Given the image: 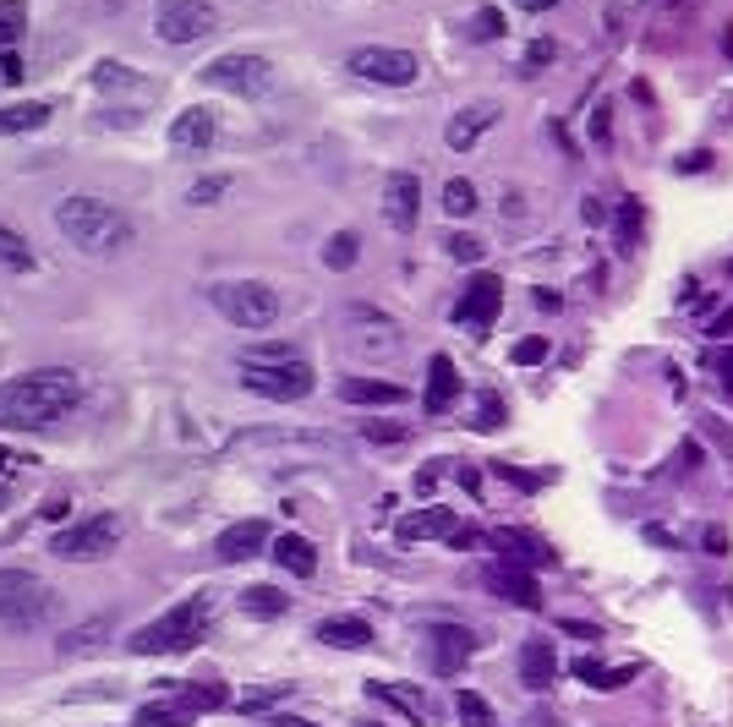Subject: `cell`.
Listing matches in <instances>:
<instances>
[{"label":"cell","instance_id":"cell-1","mask_svg":"<svg viewBox=\"0 0 733 727\" xmlns=\"http://www.w3.org/2000/svg\"><path fill=\"white\" fill-rule=\"evenodd\" d=\"M83 400V383L66 367L22 372V378L0 383V427L6 432H39L50 421H61L66 410Z\"/></svg>","mask_w":733,"mask_h":727},{"label":"cell","instance_id":"cell-2","mask_svg":"<svg viewBox=\"0 0 733 727\" xmlns=\"http://www.w3.org/2000/svg\"><path fill=\"white\" fill-rule=\"evenodd\" d=\"M241 383L263 400H307L312 394V367L290 345H247L241 350Z\"/></svg>","mask_w":733,"mask_h":727},{"label":"cell","instance_id":"cell-3","mask_svg":"<svg viewBox=\"0 0 733 727\" xmlns=\"http://www.w3.org/2000/svg\"><path fill=\"white\" fill-rule=\"evenodd\" d=\"M208 624H214V602H208V596H186V602L170 607L165 618L137 629V635L126 640V651L132 656H181V651L203 646Z\"/></svg>","mask_w":733,"mask_h":727},{"label":"cell","instance_id":"cell-4","mask_svg":"<svg viewBox=\"0 0 733 727\" xmlns=\"http://www.w3.org/2000/svg\"><path fill=\"white\" fill-rule=\"evenodd\" d=\"M55 225H61V236L72 246H83V252H121V246H132V219L121 208L99 203V197H66L55 208Z\"/></svg>","mask_w":733,"mask_h":727},{"label":"cell","instance_id":"cell-5","mask_svg":"<svg viewBox=\"0 0 733 727\" xmlns=\"http://www.w3.org/2000/svg\"><path fill=\"white\" fill-rule=\"evenodd\" d=\"M230 449H236L241 460L307 465V460H323V454H340V438H329V432H247V438H236Z\"/></svg>","mask_w":733,"mask_h":727},{"label":"cell","instance_id":"cell-6","mask_svg":"<svg viewBox=\"0 0 733 727\" xmlns=\"http://www.w3.org/2000/svg\"><path fill=\"white\" fill-rule=\"evenodd\" d=\"M55 613V591L28 569H0V624L33 629Z\"/></svg>","mask_w":733,"mask_h":727},{"label":"cell","instance_id":"cell-7","mask_svg":"<svg viewBox=\"0 0 733 727\" xmlns=\"http://www.w3.org/2000/svg\"><path fill=\"white\" fill-rule=\"evenodd\" d=\"M208 301H214L219 312H225L236 328H269L279 323V296L263 279H225V285L208 290Z\"/></svg>","mask_w":733,"mask_h":727},{"label":"cell","instance_id":"cell-8","mask_svg":"<svg viewBox=\"0 0 733 727\" xmlns=\"http://www.w3.org/2000/svg\"><path fill=\"white\" fill-rule=\"evenodd\" d=\"M121 536H126V520H121V514H93V520L72 525V531H55L50 553L66 558V564H93V558L115 553V547H121Z\"/></svg>","mask_w":733,"mask_h":727},{"label":"cell","instance_id":"cell-9","mask_svg":"<svg viewBox=\"0 0 733 727\" xmlns=\"http://www.w3.org/2000/svg\"><path fill=\"white\" fill-rule=\"evenodd\" d=\"M203 82L208 88H225V93H241V99H258V93L274 88V66L263 55H219V61L203 66Z\"/></svg>","mask_w":733,"mask_h":727},{"label":"cell","instance_id":"cell-10","mask_svg":"<svg viewBox=\"0 0 733 727\" xmlns=\"http://www.w3.org/2000/svg\"><path fill=\"white\" fill-rule=\"evenodd\" d=\"M351 66L362 82H383V88H411L422 77V61L411 50H389V44H367V50H351Z\"/></svg>","mask_w":733,"mask_h":727},{"label":"cell","instance_id":"cell-11","mask_svg":"<svg viewBox=\"0 0 733 727\" xmlns=\"http://www.w3.org/2000/svg\"><path fill=\"white\" fill-rule=\"evenodd\" d=\"M154 28H159L165 44H197V39H208V33L219 28V11L208 6V0H165L159 17H154Z\"/></svg>","mask_w":733,"mask_h":727},{"label":"cell","instance_id":"cell-12","mask_svg":"<svg viewBox=\"0 0 733 727\" xmlns=\"http://www.w3.org/2000/svg\"><path fill=\"white\" fill-rule=\"evenodd\" d=\"M345 345L356 350V356H367V361H378V356H394L400 350V323H389L383 312H372V307H351L345 312Z\"/></svg>","mask_w":733,"mask_h":727},{"label":"cell","instance_id":"cell-13","mask_svg":"<svg viewBox=\"0 0 733 727\" xmlns=\"http://www.w3.org/2000/svg\"><path fill=\"white\" fill-rule=\"evenodd\" d=\"M498 307H504V279H498V274H476L471 285H465V296L455 301V323L471 328V334L482 339L487 328L498 323Z\"/></svg>","mask_w":733,"mask_h":727},{"label":"cell","instance_id":"cell-14","mask_svg":"<svg viewBox=\"0 0 733 727\" xmlns=\"http://www.w3.org/2000/svg\"><path fill=\"white\" fill-rule=\"evenodd\" d=\"M416 214H422V181L411 170H394L383 181V219L394 230H416Z\"/></svg>","mask_w":733,"mask_h":727},{"label":"cell","instance_id":"cell-15","mask_svg":"<svg viewBox=\"0 0 733 727\" xmlns=\"http://www.w3.org/2000/svg\"><path fill=\"white\" fill-rule=\"evenodd\" d=\"M269 520H236L225 536L214 542V553L225 558V564H247V558H258L263 547H269Z\"/></svg>","mask_w":733,"mask_h":727},{"label":"cell","instance_id":"cell-16","mask_svg":"<svg viewBox=\"0 0 733 727\" xmlns=\"http://www.w3.org/2000/svg\"><path fill=\"white\" fill-rule=\"evenodd\" d=\"M427 640H433V673H460V667L471 662V651H476V635L460 629V624H438Z\"/></svg>","mask_w":733,"mask_h":727},{"label":"cell","instance_id":"cell-17","mask_svg":"<svg viewBox=\"0 0 733 727\" xmlns=\"http://www.w3.org/2000/svg\"><path fill=\"white\" fill-rule=\"evenodd\" d=\"M487 126H498V104H493V99H482V104H465V110L455 115V121L444 126V143L455 148V154H465V148H476V137H482Z\"/></svg>","mask_w":733,"mask_h":727},{"label":"cell","instance_id":"cell-18","mask_svg":"<svg viewBox=\"0 0 733 727\" xmlns=\"http://www.w3.org/2000/svg\"><path fill=\"white\" fill-rule=\"evenodd\" d=\"M487 542L504 553V564H515V569H548L553 564V547L548 542H537V536H526V531H493Z\"/></svg>","mask_w":733,"mask_h":727},{"label":"cell","instance_id":"cell-19","mask_svg":"<svg viewBox=\"0 0 733 727\" xmlns=\"http://www.w3.org/2000/svg\"><path fill=\"white\" fill-rule=\"evenodd\" d=\"M487 585H493V591L504 596V602L526 607V613H537V607H542V591H537V580H531V569L493 564V569H487Z\"/></svg>","mask_w":733,"mask_h":727},{"label":"cell","instance_id":"cell-20","mask_svg":"<svg viewBox=\"0 0 733 727\" xmlns=\"http://www.w3.org/2000/svg\"><path fill=\"white\" fill-rule=\"evenodd\" d=\"M208 143H214V110H203V104L181 110L176 126H170V148L176 154H203Z\"/></svg>","mask_w":733,"mask_h":727},{"label":"cell","instance_id":"cell-21","mask_svg":"<svg viewBox=\"0 0 733 727\" xmlns=\"http://www.w3.org/2000/svg\"><path fill=\"white\" fill-rule=\"evenodd\" d=\"M455 400H460V372H455V361H449V356H433V367H427L422 410H427V416H444Z\"/></svg>","mask_w":733,"mask_h":727},{"label":"cell","instance_id":"cell-22","mask_svg":"<svg viewBox=\"0 0 733 727\" xmlns=\"http://www.w3.org/2000/svg\"><path fill=\"white\" fill-rule=\"evenodd\" d=\"M455 531H460L455 509H422V514H405L400 520V542H433V536L455 542Z\"/></svg>","mask_w":733,"mask_h":727},{"label":"cell","instance_id":"cell-23","mask_svg":"<svg viewBox=\"0 0 733 727\" xmlns=\"http://www.w3.org/2000/svg\"><path fill=\"white\" fill-rule=\"evenodd\" d=\"M575 678L586 689H597V695H613V689H624L630 678H641V662H624V667H602L597 656H580L575 662Z\"/></svg>","mask_w":733,"mask_h":727},{"label":"cell","instance_id":"cell-24","mask_svg":"<svg viewBox=\"0 0 733 727\" xmlns=\"http://www.w3.org/2000/svg\"><path fill=\"white\" fill-rule=\"evenodd\" d=\"M553 678H558V656L548 640H526V651H520V684L526 689H553Z\"/></svg>","mask_w":733,"mask_h":727},{"label":"cell","instance_id":"cell-25","mask_svg":"<svg viewBox=\"0 0 733 727\" xmlns=\"http://www.w3.org/2000/svg\"><path fill=\"white\" fill-rule=\"evenodd\" d=\"M367 689H372V700H383V706L405 711L416 727L433 722V711H427V695H422V689H411V684H367Z\"/></svg>","mask_w":733,"mask_h":727},{"label":"cell","instance_id":"cell-26","mask_svg":"<svg viewBox=\"0 0 733 727\" xmlns=\"http://www.w3.org/2000/svg\"><path fill=\"white\" fill-rule=\"evenodd\" d=\"M318 640L323 646H340V651H362V646H372V624L367 618H323Z\"/></svg>","mask_w":733,"mask_h":727},{"label":"cell","instance_id":"cell-27","mask_svg":"<svg viewBox=\"0 0 733 727\" xmlns=\"http://www.w3.org/2000/svg\"><path fill=\"white\" fill-rule=\"evenodd\" d=\"M50 104L44 99H22V104H0V137L11 132H39V126H50Z\"/></svg>","mask_w":733,"mask_h":727},{"label":"cell","instance_id":"cell-28","mask_svg":"<svg viewBox=\"0 0 733 727\" xmlns=\"http://www.w3.org/2000/svg\"><path fill=\"white\" fill-rule=\"evenodd\" d=\"M340 400L345 405H400L405 389H400V383H378V378H345L340 383Z\"/></svg>","mask_w":733,"mask_h":727},{"label":"cell","instance_id":"cell-29","mask_svg":"<svg viewBox=\"0 0 733 727\" xmlns=\"http://www.w3.org/2000/svg\"><path fill=\"white\" fill-rule=\"evenodd\" d=\"M274 564L290 569V574H301V580H312V574H318V553H312L307 536H279V542H274Z\"/></svg>","mask_w":733,"mask_h":727},{"label":"cell","instance_id":"cell-30","mask_svg":"<svg viewBox=\"0 0 733 727\" xmlns=\"http://www.w3.org/2000/svg\"><path fill=\"white\" fill-rule=\"evenodd\" d=\"M99 640H110V613L88 618V624H77V629H66V635L55 640V651H61V656H88V651H99Z\"/></svg>","mask_w":733,"mask_h":727},{"label":"cell","instance_id":"cell-31","mask_svg":"<svg viewBox=\"0 0 733 727\" xmlns=\"http://www.w3.org/2000/svg\"><path fill=\"white\" fill-rule=\"evenodd\" d=\"M241 613H252V618H285L290 613V596L279 591V585H247V591H241Z\"/></svg>","mask_w":733,"mask_h":727},{"label":"cell","instance_id":"cell-32","mask_svg":"<svg viewBox=\"0 0 733 727\" xmlns=\"http://www.w3.org/2000/svg\"><path fill=\"white\" fill-rule=\"evenodd\" d=\"M192 722H197V711L186 706V700H176V695L137 711V727H192Z\"/></svg>","mask_w":733,"mask_h":727},{"label":"cell","instance_id":"cell-33","mask_svg":"<svg viewBox=\"0 0 733 727\" xmlns=\"http://www.w3.org/2000/svg\"><path fill=\"white\" fill-rule=\"evenodd\" d=\"M176 700H186V706L203 717V711H219V706H230V689L225 684H214V678H203V684H181L176 689Z\"/></svg>","mask_w":733,"mask_h":727},{"label":"cell","instance_id":"cell-34","mask_svg":"<svg viewBox=\"0 0 733 727\" xmlns=\"http://www.w3.org/2000/svg\"><path fill=\"white\" fill-rule=\"evenodd\" d=\"M0 268H17V274H28V268H33L28 236H17V230H6V225H0Z\"/></svg>","mask_w":733,"mask_h":727},{"label":"cell","instance_id":"cell-35","mask_svg":"<svg viewBox=\"0 0 733 727\" xmlns=\"http://www.w3.org/2000/svg\"><path fill=\"white\" fill-rule=\"evenodd\" d=\"M356 257H362V241H356L351 230H340V236H329V246H323V263H329L334 274H345V268H356Z\"/></svg>","mask_w":733,"mask_h":727},{"label":"cell","instance_id":"cell-36","mask_svg":"<svg viewBox=\"0 0 733 727\" xmlns=\"http://www.w3.org/2000/svg\"><path fill=\"white\" fill-rule=\"evenodd\" d=\"M641 225H646L641 203H635V197H624V203H619V252H624V257H635V241H641Z\"/></svg>","mask_w":733,"mask_h":727},{"label":"cell","instance_id":"cell-37","mask_svg":"<svg viewBox=\"0 0 733 727\" xmlns=\"http://www.w3.org/2000/svg\"><path fill=\"white\" fill-rule=\"evenodd\" d=\"M455 711H460V722L465 727H498V717H493V706H487L476 689H460L455 695Z\"/></svg>","mask_w":733,"mask_h":727},{"label":"cell","instance_id":"cell-38","mask_svg":"<svg viewBox=\"0 0 733 727\" xmlns=\"http://www.w3.org/2000/svg\"><path fill=\"white\" fill-rule=\"evenodd\" d=\"M444 214L449 219H471L476 214V186L471 181H460V175H455V181L444 186Z\"/></svg>","mask_w":733,"mask_h":727},{"label":"cell","instance_id":"cell-39","mask_svg":"<svg viewBox=\"0 0 733 727\" xmlns=\"http://www.w3.org/2000/svg\"><path fill=\"white\" fill-rule=\"evenodd\" d=\"M28 28V6L22 0H0V44H17Z\"/></svg>","mask_w":733,"mask_h":727},{"label":"cell","instance_id":"cell-40","mask_svg":"<svg viewBox=\"0 0 733 727\" xmlns=\"http://www.w3.org/2000/svg\"><path fill=\"white\" fill-rule=\"evenodd\" d=\"M493 471L504 476L509 487H520V492H537V487H548V482H553V471H515V465H504V460H498Z\"/></svg>","mask_w":733,"mask_h":727},{"label":"cell","instance_id":"cell-41","mask_svg":"<svg viewBox=\"0 0 733 727\" xmlns=\"http://www.w3.org/2000/svg\"><path fill=\"white\" fill-rule=\"evenodd\" d=\"M509 361H515V367H537V361H548V339H542V334L520 339V345L509 350Z\"/></svg>","mask_w":733,"mask_h":727},{"label":"cell","instance_id":"cell-42","mask_svg":"<svg viewBox=\"0 0 733 727\" xmlns=\"http://www.w3.org/2000/svg\"><path fill=\"white\" fill-rule=\"evenodd\" d=\"M504 427V400L498 394H482V405H476V432H493Z\"/></svg>","mask_w":733,"mask_h":727},{"label":"cell","instance_id":"cell-43","mask_svg":"<svg viewBox=\"0 0 733 727\" xmlns=\"http://www.w3.org/2000/svg\"><path fill=\"white\" fill-rule=\"evenodd\" d=\"M498 33H504V17H498L493 6H482L471 17V39H498Z\"/></svg>","mask_w":733,"mask_h":727},{"label":"cell","instance_id":"cell-44","mask_svg":"<svg viewBox=\"0 0 733 727\" xmlns=\"http://www.w3.org/2000/svg\"><path fill=\"white\" fill-rule=\"evenodd\" d=\"M444 246H449L455 263H482V241H476V236H449Z\"/></svg>","mask_w":733,"mask_h":727},{"label":"cell","instance_id":"cell-45","mask_svg":"<svg viewBox=\"0 0 733 727\" xmlns=\"http://www.w3.org/2000/svg\"><path fill=\"white\" fill-rule=\"evenodd\" d=\"M362 432L372 443H405V438H411V427H394V421H367Z\"/></svg>","mask_w":733,"mask_h":727},{"label":"cell","instance_id":"cell-46","mask_svg":"<svg viewBox=\"0 0 733 727\" xmlns=\"http://www.w3.org/2000/svg\"><path fill=\"white\" fill-rule=\"evenodd\" d=\"M225 175H208V181H197L192 192H186V203H214V197H225Z\"/></svg>","mask_w":733,"mask_h":727},{"label":"cell","instance_id":"cell-47","mask_svg":"<svg viewBox=\"0 0 733 727\" xmlns=\"http://www.w3.org/2000/svg\"><path fill=\"white\" fill-rule=\"evenodd\" d=\"M558 629H564V635H575V640H602V629L597 624H580V618H558Z\"/></svg>","mask_w":733,"mask_h":727},{"label":"cell","instance_id":"cell-48","mask_svg":"<svg viewBox=\"0 0 733 727\" xmlns=\"http://www.w3.org/2000/svg\"><path fill=\"white\" fill-rule=\"evenodd\" d=\"M553 55H558V44H553V39H537V44L526 50V72H531V66H542V61H553Z\"/></svg>","mask_w":733,"mask_h":727},{"label":"cell","instance_id":"cell-49","mask_svg":"<svg viewBox=\"0 0 733 727\" xmlns=\"http://www.w3.org/2000/svg\"><path fill=\"white\" fill-rule=\"evenodd\" d=\"M701 542H706V553H712V558H723V553H728V531H723V525H706Z\"/></svg>","mask_w":733,"mask_h":727},{"label":"cell","instance_id":"cell-50","mask_svg":"<svg viewBox=\"0 0 733 727\" xmlns=\"http://www.w3.org/2000/svg\"><path fill=\"white\" fill-rule=\"evenodd\" d=\"M673 460H679V471H701V443H684Z\"/></svg>","mask_w":733,"mask_h":727},{"label":"cell","instance_id":"cell-51","mask_svg":"<svg viewBox=\"0 0 733 727\" xmlns=\"http://www.w3.org/2000/svg\"><path fill=\"white\" fill-rule=\"evenodd\" d=\"M22 465H28V460H22V454H11V449H0V482H6V476H17V471H22Z\"/></svg>","mask_w":733,"mask_h":727},{"label":"cell","instance_id":"cell-52","mask_svg":"<svg viewBox=\"0 0 733 727\" xmlns=\"http://www.w3.org/2000/svg\"><path fill=\"white\" fill-rule=\"evenodd\" d=\"M706 164H712V154H706V148H701V154H690V159H679V175H701V170H706Z\"/></svg>","mask_w":733,"mask_h":727},{"label":"cell","instance_id":"cell-53","mask_svg":"<svg viewBox=\"0 0 733 727\" xmlns=\"http://www.w3.org/2000/svg\"><path fill=\"white\" fill-rule=\"evenodd\" d=\"M44 520H66V514H72V503H66V498H44Z\"/></svg>","mask_w":733,"mask_h":727},{"label":"cell","instance_id":"cell-54","mask_svg":"<svg viewBox=\"0 0 733 727\" xmlns=\"http://www.w3.org/2000/svg\"><path fill=\"white\" fill-rule=\"evenodd\" d=\"M717 378H723V389L733 394V345L723 350V356H717Z\"/></svg>","mask_w":733,"mask_h":727},{"label":"cell","instance_id":"cell-55","mask_svg":"<svg viewBox=\"0 0 733 727\" xmlns=\"http://www.w3.org/2000/svg\"><path fill=\"white\" fill-rule=\"evenodd\" d=\"M0 82H22V61H17V55H0Z\"/></svg>","mask_w":733,"mask_h":727},{"label":"cell","instance_id":"cell-56","mask_svg":"<svg viewBox=\"0 0 733 727\" xmlns=\"http://www.w3.org/2000/svg\"><path fill=\"white\" fill-rule=\"evenodd\" d=\"M580 214H586V225H602V219H608V208H602V197H586V208H580Z\"/></svg>","mask_w":733,"mask_h":727},{"label":"cell","instance_id":"cell-57","mask_svg":"<svg viewBox=\"0 0 733 727\" xmlns=\"http://www.w3.org/2000/svg\"><path fill=\"white\" fill-rule=\"evenodd\" d=\"M537 307L542 312H558V307H564V296H558V290H537Z\"/></svg>","mask_w":733,"mask_h":727},{"label":"cell","instance_id":"cell-58","mask_svg":"<svg viewBox=\"0 0 733 727\" xmlns=\"http://www.w3.org/2000/svg\"><path fill=\"white\" fill-rule=\"evenodd\" d=\"M433 487H438V471H433V465H427V471L416 476V492H433Z\"/></svg>","mask_w":733,"mask_h":727},{"label":"cell","instance_id":"cell-59","mask_svg":"<svg viewBox=\"0 0 733 727\" xmlns=\"http://www.w3.org/2000/svg\"><path fill=\"white\" fill-rule=\"evenodd\" d=\"M515 6H520V11H553L558 0H515Z\"/></svg>","mask_w":733,"mask_h":727},{"label":"cell","instance_id":"cell-60","mask_svg":"<svg viewBox=\"0 0 733 727\" xmlns=\"http://www.w3.org/2000/svg\"><path fill=\"white\" fill-rule=\"evenodd\" d=\"M723 50H728V55H733V28H728V33H723Z\"/></svg>","mask_w":733,"mask_h":727},{"label":"cell","instance_id":"cell-61","mask_svg":"<svg viewBox=\"0 0 733 727\" xmlns=\"http://www.w3.org/2000/svg\"><path fill=\"white\" fill-rule=\"evenodd\" d=\"M6 498H11V492H6V487H0V509H6Z\"/></svg>","mask_w":733,"mask_h":727}]
</instances>
